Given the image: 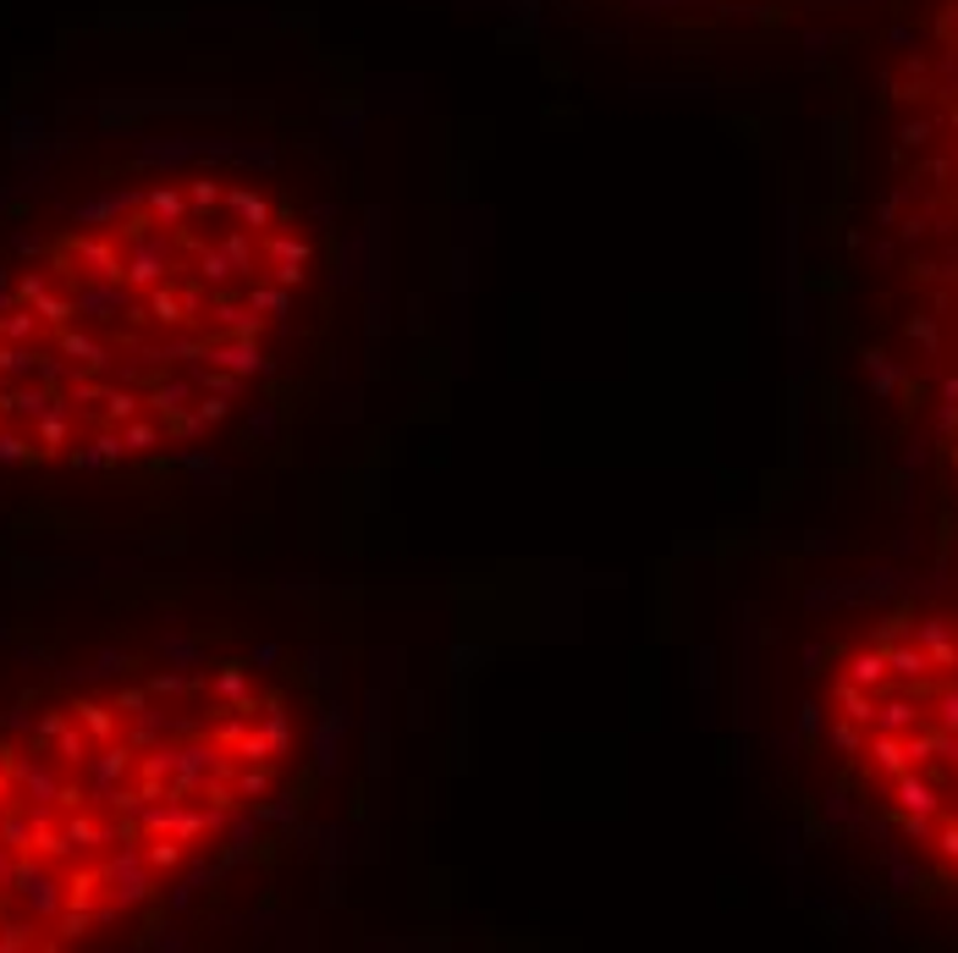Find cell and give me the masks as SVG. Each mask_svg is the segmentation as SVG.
Masks as SVG:
<instances>
[{"label": "cell", "instance_id": "1", "mask_svg": "<svg viewBox=\"0 0 958 953\" xmlns=\"http://www.w3.org/2000/svg\"><path fill=\"white\" fill-rule=\"evenodd\" d=\"M304 271L293 210L221 171L78 215L0 287V464L111 469L204 436L259 381Z\"/></svg>", "mask_w": 958, "mask_h": 953}, {"label": "cell", "instance_id": "2", "mask_svg": "<svg viewBox=\"0 0 958 953\" xmlns=\"http://www.w3.org/2000/svg\"><path fill=\"white\" fill-rule=\"evenodd\" d=\"M293 761L248 667L150 672L0 739V953L72 949L171 888Z\"/></svg>", "mask_w": 958, "mask_h": 953}, {"label": "cell", "instance_id": "3", "mask_svg": "<svg viewBox=\"0 0 958 953\" xmlns=\"http://www.w3.org/2000/svg\"><path fill=\"white\" fill-rule=\"evenodd\" d=\"M826 728L881 815L958 882V618H893L826 672Z\"/></svg>", "mask_w": 958, "mask_h": 953}]
</instances>
